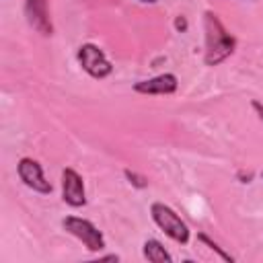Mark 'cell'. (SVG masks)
<instances>
[{
    "instance_id": "obj_1",
    "label": "cell",
    "mask_w": 263,
    "mask_h": 263,
    "mask_svg": "<svg viewBox=\"0 0 263 263\" xmlns=\"http://www.w3.org/2000/svg\"><path fill=\"white\" fill-rule=\"evenodd\" d=\"M203 29H205V64L218 66L224 62L236 47V39L224 29L222 21L216 12L208 10L203 16Z\"/></svg>"
},
{
    "instance_id": "obj_2",
    "label": "cell",
    "mask_w": 263,
    "mask_h": 263,
    "mask_svg": "<svg viewBox=\"0 0 263 263\" xmlns=\"http://www.w3.org/2000/svg\"><path fill=\"white\" fill-rule=\"evenodd\" d=\"M150 214H152V220L156 222V226L168 238H173L179 245H187V240H189V228H187V224L168 205H164L162 201H154L150 205Z\"/></svg>"
},
{
    "instance_id": "obj_3",
    "label": "cell",
    "mask_w": 263,
    "mask_h": 263,
    "mask_svg": "<svg viewBox=\"0 0 263 263\" xmlns=\"http://www.w3.org/2000/svg\"><path fill=\"white\" fill-rule=\"evenodd\" d=\"M62 226H64V230L68 234H72L78 240H82L88 251L99 253V251L105 249V236L90 220H84V218H78V216H66L62 220Z\"/></svg>"
},
{
    "instance_id": "obj_4",
    "label": "cell",
    "mask_w": 263,
    "mask_h": 263,
    "mask_svg": "<svg viewBox=\"0 0 263 263\" xmlns=\"http://www.w3.org/2000/svg\"><path fill=\"white\" fill-rule=\"evenodd\" d=\"M78 62H80V66H82V70L88 74V76H92V78H107L111 72H113V66H111V62L105 58V53L97 47V45H92V43H84V45H80L78 47Z\"/></svg>"
},
{
    "instance_id": "obj_5",
    "label": "cell",
    "mask_w": 263,
    "mask_h": 263,
    "mask_svg": "<svg viewBox=\"0 0 263 263\" xmlns=\"http://www.w3.org/2000/svg\"><path fill=\"white\" fill-rule=\"evenodd\" d=\"M16 173H18V179L33 191L37 193H51V183L43 177V168L37 160L33 158H21L18 164H16Z\"/></svg>"
},
{
    "instance_id": "obj_6",
    "label": "cell",
    "mask_w": 263,
    "mask_h": 263,
    "mask_svg": "<svg viewBox=\"0 0 263 263\" xmlns=\"http://www.w3.org/2000/svg\"><path fill=\"white\" fill-rule=\"evenodd\" d=\"M62 199L72 208H82L86 203L82 177L70 166L62 171Z\"/></svg>"
},
{
    "instance_id": "obj_7",
    "label": "cell",
    "mask_w": 263,
    "mask_h": 263,
    "mask_svg": "<svg viewBox=\"0 0 263 263\" xmlns=\"http://www.w3.org/2000/svg\"><path fill=\"white\" fill-rule=\"evenodd\" d=\"M25 14L29 25L41 33V35H51L53 33V25L49 18V10H47V0H25Z\"/></svg>"
},
{
    "instance_id": "obj_8",
    "label": "cell",
    "mask_w": 263,
    "mask_h": 263,
    "mask_svg": "<svg viewBox=\"0 0 263 263\" xmlns=\"http://www.w3.org/2000/svg\"><path fill=\"white\" fill-rule=\"evenodd\" d=\"M177 86H179L177 76L166 72V74H160V76L136 82L134 90L140 92V95H171V92L177 90Z\"/></svg>"
},
{
    "instance_id": "obj_9",
    "label": "cell",
    "mask_w": 263,
    "mask_h": 263,
    "mask_svg": "<svg viewBox=\"0 0 263 263\" xmlns=\"http://www.w3.org/2000/svg\"><path fill=\"white\" fill-rule=\"evenodd\" d=\"M142 251H144V257L148 261H152V263H171L173 261V257L168 255V251L156 238H148L144 242V249Z\"/></svg>"
},
{
    "instance_id": "obj_10",
    "label": "cell",
    "mask_w": 263,
    "mask_h": 263,
    "mask_svg": "<svg viewBox=\"0 0 263 263\" xmlns=\"http://www.w3.org/2000/svg\"><path fill=\"white\" fill-rule=\"evenodd\" d=\"M197 238H199V240H201L203 245H208V247H210L212 251H216V253H218V255H220V257H222L224 261H234V257H232L230 253H226V251H222V249H220V247H218V245H216V242H214V240H212L210 236H205L203 232H199V234H197Z\"/></svg>"
},
{
    "instance_id": "obj_11",
    "label": "cell",
    "mask_w": 263,
    "mask_h": 263,
    "mask_svg": "<svg viewBox=\"0 0 263 263\" xmlns=\"http://www.w3.org/2000/svg\"><path fill=\"white\" fill-rule=\"evenodd\" d=\"M123 175L127 177V181L134 185V187H138V189H144L146 185H148V179L146 177H140V175H136L134 171H129V168H125L123 171Z\"/></svg>"
},
{
    "instance_id": "obj_12",
    "label": "cell",
    "mask_w": 263,
    "mask_h": 263,
    "mask_svg": "<svg viewBox=\"0 0 263 263\" xmlns=\"http://www.w3.org/2000/svg\"><path fill=\"white\" fill-rule=\"evenodd\" d=\"M175 29H177L179 33H185V31H187V18H185V16H177V18H175Z\"/></svg>"
},
{
    "instance_id": "obj_13",
    "label": "cell",
    "mask_w": 263,
    "mask_h": 263,
    "mask_svg": "<svg viewBox=\"0 0 263 263\" xmlns=\"http://www.w3.org/2000/svg\"><path fill=\"white\" fill-rule=\"evenodd\" d=\"M253 109L257 111V115H259V119L263 121V105H261L259 101H253Z\"/></svg>"
},
{
    "instance_id": "obj_14",
    "label": "cell",
    "mask_w": 263,
    "mask_h": 263,
    "mask_svg": "<svg viewBox=\"0 0 263 263\" xmlns=\"http://www.w3.org/2000/svg\"><path fill=\"white\" fill-rule=\"evenodd\" d=\"M140 2H144V4H154V2H158V0H140Z\"/></svg>"
},
{
    "instance_id": "obj_15",
    "label": "cell",
    "mask_w": 263,
    "mask_h": 263,
    "mask_svg": "<svg viewBox=\"0 0 263 263\" xmlns=\"http://www.w3.org/2000/svg\"><path fill=\"white\" fill-rule=\"evenodd\" d=\"M261 175H263V173H261Z\"/></svg>"
}]
</instances>
